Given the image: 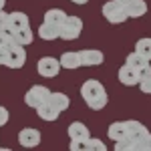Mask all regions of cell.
I'll use <instances>...</instances> for the list:
<instances>
[{
	"instance_id": "cell-30",
	"label": "cell",
	"mask_w": 151,
	"mask_h": 151,
	"mask_svg": "<svg viewBox=\"0 0 151 151\" xmlns=\"http://www.w3.org/2000/svg\"><path fill=\"white\" fill-rule=\"evenodd\" d=\"M4 4H6V0H0V10L4 8Z\"/></svg>"
},
{
	"instance_id": "cell-3",
	"label": "cell",
	"mask_w": 151,
	"mask_h": 151,
	"mask_svg": "<svg viewBox=\"0 0 151 151\" xmlns=\"http://www.w3.org/2000/svg\"><path fill=\"white\" fill-rule=\"evenodd\" d=\"M69 137H70V143L69 147L73 151H85L89 147V139H91V133L87 125H83L81 121H73L69 125Z\"/></svg>"
},
{
	"instance_id": "cell-16",
	"label": "cell",
	"mask_w": 151,
	"mask_h": 151,
	"mask_svg": "<svg viewBox=\"0 0 151 151\" xmlns=\"http://www.w3.org/2000/svg\"><path fill=\"white\" fill-rule=\"evenodd\" d=\"M38 36L42 40H55V38H60V26H52L48 22H42L38 26Z\"/></svg>"
},
{
	"instance_id": "cell-9",
	"label": "cell",
	"mask_w": 151,
	"mask_h": 151,
	"mask_svg": "<svg viewBox=\"0 0 151 151\" xmlns=\"http://www.w3.org/2000/svg\"><path fill=\"white\" fill-rule=\"evenodd\" d=\"M125 63H127L129 67H133L135 70H139L141 79L151 77V65H149V60H147L145 57H141L137 50H135V52H129L127 58H125Z\"/></svg>"
},
{
	"instance_id": "cell-10",
	"label": "cell",
	"mask_w": 151,
	"mask_h": 151,
	"mask_svg": "<svg viewBox=\"0 0 151 151\" xmlns=\"http://www.w3.org/2000/svg\"><path fill=\"white\" fill-rule=\"evenodd\" d=\"M117 77H119V83H123L125 87H135V85H139V83H141L139 70H135L133 67H129L127 63H125V65L119 69Z\"/></svg>"
},
{
	"instance_id": "cell-6",
	"label": "cell",
	"mask_w": 151,
	"mask_h": 151,
	"mask_svg": "<svg viewBox=\"0 0 151 151\" xmlns=\"http://www.w3.org/2000/svg\"><path fill=\"white\" fill-rule=\"evenodd\" d=\"M60 60L55 57H42L38 58V63H36V70H38V75L40 77H45V79H55L58 73H60Z\"/></svg>"
},
{
	"instance_id": "cell-15",
	"label": "cell",
	"mask_w": 151,
	"mask_h": 151,
	"mask_svg": "<svg viewBox=\"0 0 151 151\" xmlns=\"http://www.w3.org/2000/svg\"><path fill=\"white\" fill-rule=\"evenodd\" d=\"M36 113H38V117L42 121H57L58 115H60V109H57L50 101H47V103L40 105V107H36Z\"/></svg>"
},
{
	"instance_id": "cell-29",
	"label": "cell",
	"mask_w": 151,
	"mask_h": 151,
	"mask_svg": "<svg viewBox=\"0 0 151 151\" xmlns=\"http://www.w3.org/2000/svg\"><path fill=\"white\" fill-rule=\"evenodd\" d=\"M70 2H73V4H79V6H81V4H87L89 0H70Z\"/></svg>"
},
{
	"instance_id": "cell-1",
	"label": "cell",
	"mask_w": 151,
	"mask_h": 151,
	"mask_svg": "<svg viewBox=\"0 0 151 151\" xmlns=\"http://www.w3.org/2000/svg\"><path fill=\"white\" fill-rule=\"evenodd\" d=\"M81 97H83V101L87 103V107L93 109V111H101L109 103V95H107L105 87L97 79H89V81L83 83Z\"/></svg>"
},
{
	"instance_id": "cell-2",
	"label": "cell",
	"mask_w": 151,
	"mask_h": 151,
	"mask_svg": "<svg viewBox=\"0 0 151 151\" xmlns=\"http://www.w3.org/2000/svg\"><path fill=\"white\" fill-rule=\"evenodd\" d=\"M109 139L123 141V139H137L147 133V127L139 121H115L109 127Z\"/></svg>"
},
{
	"instance_id": "cell-12",
	"label": "cell",
	"mask_w": 151,
	"mask_h": 151,
	"mask_svg": "<svg viewBox=\"0 0 151 151\" xmlns=\"http://www.w3.org/2000/svg\"><path fill=\"white\" fill-rule=\"evenodd\" d=\"M18 143L22 147H36L40 143V131L32 127H24L20 133H18Z\"/></svg>"
},
{
	"instance_id": "cell-7",
	"label": "cell",
	"mask_w": 151,
	"mask_h": 151,
	"mask_svg": "<svg viewBox=\"0 0 151 151\" xmlns=\"http://www.w3.org/2000/svg\"><path fill=\"white\" fill-rule=\"evenodd\" d=\"M83 32V20L79 16H67L65 24L60 26V38L63 40H75Z\"/></svg>"
},
{
	"instance_id": "cell-4",
	"label": "cell",
	"mask_w": 151,
	"mask_h": 151,
	"mask_svg": "<svg viewBox=\"0 0 151 151\" xmlns=\"http://www.w3.org/2000/svg\"><path fill=\"white\" fill-rule=\"evenodd\" d=\"M101 12H103V16L111 24H123L129 18L127 10H125L117 0H109V2H105L103 6H101Z\"/></svg>"
},
{
	"instance_id": "cell-22",
	"label": "cell",
	"mask_w": 151,
	"mask_h": 151,
	"mask_svg": "<svg viewBox=\"0 0 151 151\" xmlns=\"http://www.w3.org/2000/svg\"><path fill=\"white\" fill-rule=\"evenodd\" d=\"M14 38H12L10 30H0V47H12Z\"/></svg>"
},
{
	"instance_id": "cell-13",
	"label": "cell",
	"mask_w": 151,
	"mask_h": 151,
	"mask_svg": "<svg viewBox=\"0 0 151 151\" xmlns=\"http://www.w3.org/2000/svg\"><path fill=\"white\" fill-rule=\"evenodd\" d=\"M26 26H30V20H28V16H26L24 12H10V14H8V24H6V30L16 32V30L26 28Z\"/></svg>"
},
{
	"instance_id": "cell-24",
	"label": "cell",
	"mask_w": 151,
	"mask_h": 151,
	"mask_svg": "<svg viewBox=\"0 0 151 151\" xmlns=\"http://www.w3.org/2000/svg\"><path fill=\"white\" fill-rule=\"evenodd\" d=\"M139 89H141V91H143L145 95H151V77H145V79H141Z\"/></svg>"
},
{
	"instance_id": "cell-25",
	"label": "cell",
	"mask_w": 151,
	"mask_h": 151,
	"mask_svg": "<svg viewBox=\"0 0 151 151\" xmlns=\"http://www.w3.org/2000/svg\"><path fill=\"white\" fill-rule=\"evenodd\" d=\"M8 119H10V113H8V109L0 105V127H4V125L8 123Z\"/></svg>"
},
{
	"instance_id": "cell-20",
	"label": "cell",
	"mask_w": 151,
	"mask_h": 151,
	"mask_svg": "<svg viewBox=\"0 0 151 151\" xmlns=\"http://www.w3.org/2000/svg\"><path fill=\"white\" fill-rule=\"evenodd\" d=\"M125 10H127L129 18H141V16L147 12V2H145V0H135V2H133L131 6H127Z\"/></svg>"
},
{
	"instance_id": "cell-19",
	"label": "cell",
	"mask_w": 151,
	"mask_h": 151,
	"mask_svg": "<svg viewBox=\"0 0 151 151\" xmlns=\"http://www.w3.org/2000/svg\"><path fill=\"white\" fill-rule=\"evenodd\" d=\"M48 101L55 105L57 109H60V113H63V111H67V109L70 107V99H69L65 93H58V91H50Z\"/></svg>"
},
{
	"instance_id": "cell-11",
	"label": "cell",
	"mask_w": 151,
	"mask_h": 151,
	"mask_svg": "<svg viewBox=\"0 0 151 151\" xmlns=\"http://www.w3.org/2000/svg\"><path fill=\"white\" fill-rule=\"evenodd\" d=\"M81 52V65L83 67H99L103 65L105 55L97 48H85V50H79Z\"/></svg>"
},
{
	"instance_id": "cell-26",
	"label": "cell",
	"mask_w": 151,
	"mask_h": 151,
	"mask_svg": "<svg viewBox=\"0 0 151 151\" xmlns=\"http://www.w3.org/2000/svg\"><path fill=\"white\" fill-rule=\"evenodd\" d=\"M6 24H8V14L0 10V30H6Z\"/></svg>"
},
{
	"instance_id": "cell-23",
	"label": "cell",
	"mask_w": 151,
	"mask_h": 151,
	"mask_svg": "<svg viewBox=\"0 0 151 151\" xmlns=\"http://www.w3.org/2000/svg\"><path fill=\"white\" fill-rule=\"evenodd\" d=\"M87 149H95V151H105L107 149V145H105L103 141L101 139H93V137H91V139H89V147H87Z\"/></svg>"
},
{
	"instance_id": "cell-14",
	"label": "cell",
	"mask_w": 151,
	"mask_h": 151,
	"mask_svg": "<svg viewBox=\"0 0 151 151\" xmlns=\"http://www.w3.org/2000/svg\"><path fill=\"white\" fill-rule=\"evenodd\" d=\"M60 67L63 69H69V70H75L83 67L81 65V52H77V50H67V52H63L60 55Z\"/></svg>"
},
{
	"instance_id": "cell-18",
	"label": "cell",
	"mask_w": 151,
	"mask_h": 151,
	"mask_svg": "<svg viewBox=\"0 0 151 151\" xmlns=\"http://www.w3.org/2000/svg\"><path fill=\"white\" fill-rule=\"evenodd\" d=\"M12 38H14V42H16V45H22V47H28V45H30V42L35 40V35H32L30 26H26V28H20V30L12 32Z\"/></svg>"
},
{
	"instance_id": "cell-5",
	"label": "cell",
	"mask_w": 151,
	"mask_h": 151,
	"mask_svg": "<svg viewBox=\"0 0 151 151\" xmlns=\"http://www.w3.org/2000/svg\"><path fill=\"white\" fill-rule=\"evenodd\" d=\"M48 97H50V89L48 87H45V85H35V87H30L26 91L24 103L28 105V107H32V109H36V107H40L42 103H47Z\"/></svg>"
},
{
	"instance_id": "cell-21",
	"label": "cell",
	"mask_w": 151,
	"mask_h": 151,
	"mask_svg": "<svg viewBox=\"0 0 151 151\" xmlns=\"http://www.w3.org/2000/svg\"><path fill=\"white\" fill-rule=\"evenodd\" d=\"M135 50L139 52L141 57H145L147 60H151V38H139L137 45H135Z\"/></svg>"
},
{
	"instance_id": "cell-28",
	"label": "cell",
	"mask_w": 151,
	"mask_h": 151,
	"mask_svg": "<svg viewBox=\"0 0 151 151\" xmlns=\"http://www.w3.org/2000/svg\"><path fill=\"white\" fill-rule=\"evenodd\" d=\"M117 2H119V4H121L123 8H127V6H131V4H133L135 0H117Z\"/></svg>"
},
{
	"instance_id": "cell-17",
	"label": "cell",
	"mask_w": 151,
	"mask_h": 151,
	"mask_svg": "<svg viewBox=\"0 0 151 151\" xmlns=\"http://www.w3.org/2000/svg\"><path fill=\"white\" fill-rule=\"evenodd\" d=\"M65 20H67V14L60 8H50V10L45 12V22L52 24V26H63Z\"/></svg>"
},
{
	"instance_id": "cell-27",
	"label": "cell",
	"mask_w": 151,
	"mask_h": 151,
	"mask_svg": "<svg viewBox=\"0 0 151 151\" xmlns=\"http://www.w3.org/2000/svg\"><path fill=\"white\" fill-rule=\"evenodd\" d=\"M8 58V47H0V65H6Z\"/></svg>"
},
{
	"instance_id": "cell-8",
	"label": "cell",
	"mask_w": 151,
	"mask_h": 151,
	"mask_svg": "<svg viewBox=\"0 0 151 151\" xmlns=\"http://www.w3.org/2000/svg\"><path fill=\"white\" fill-rule=\"evenodd\" d=\"M26 63V50L22 45H12L8 47V58H6V67L8 69H22Z\"/></svg>"
}]
</instances>
